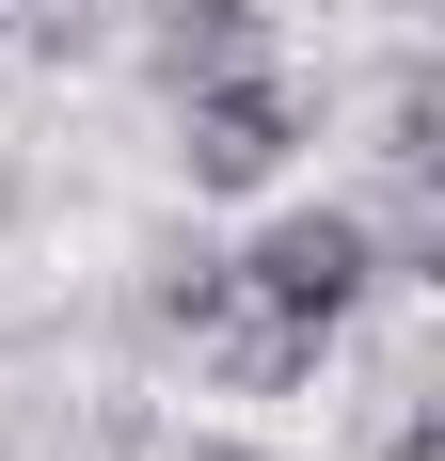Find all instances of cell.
Instances as JSON below:
<instances>
[{"label":"cell","mask_w":445,"mask_h":461,"mask_svg":"<svg viewBox=\"0 0 445 461\" xmlns=\"http://www.w3.org/2000/svg\"><path fill=\"white\" fill-rule=\"evenodd\" d=\"M286 143H303V112H286L270 80H207V95H191V176H207V191H255Z\"/></svg>","instance_id":"obj_2"},{"label":"cell","mask_w":445,"mask_h":461,"mask_svg":"<svg viewBox=\"0 0 445 461\" xmlns=\"http://www.w3.org/2000/svg\"><path fill=\"white\" fill-rule=\"evenodd\" d=\"M255 48V0H176V64H239Z\"/></svg>","instance_id":"obj_3"},{"label":"cell","mask_w":445,"mask_h":461,"mask_svg":"<svg viewBox=\"0 0 445 461\" xmlns=\"http://www.w3.org/2000/svg\"><path fill=\"white\" fill-rule=\"evenodd\" d=\"M350 286H366V223H334V207H318V223H270L255 239V303L270 319H350Z\"/></svg>","instance_id":"obj_1"}]
</instances>
